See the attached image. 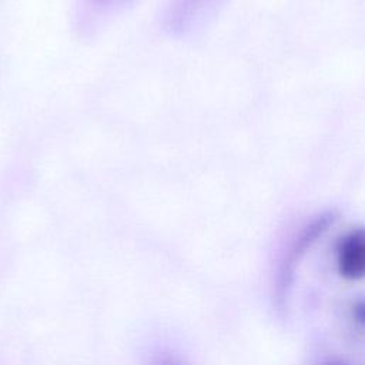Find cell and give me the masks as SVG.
<instances>
[{"label": "cell", "instance_id": "1", "mask_svg": "<svg viewBox=\"0 0 365 365\" xmlns=\"http://www.w3.org/2000/svg\"><path fill=\"white\" fill-rule=\"evenodd\" d=\"M221 0H168L164 10V27L182 37L195 31L220 4Z\"/></svg>", "mask_w": 365, "mask_h": 365}, {"label": "cell", "instance_id": "2", "mask_svg": "<svg viewBox=\"0 0 365 365\" xmlns=\"http://www.w3.org/2000/svg\"><path fill=\"white\" fill-rule=\"evenodd\" d=\"M338 269L348 279L365 277V228L354 230L339 244Z\"/></svg>", "mask_w": 365, "mask_h": 365}, {"label": "cell", "instance_id": "3", "mask_svg": "<svg viewBox=\"0 0 365 365\" xmlns=\"http://www.w3.org/2000/svg\"><path fill=\"white\" fill-rule=\"evenodd\" d=\"M133 1L134 0H86L83 4L84 11L81 14L86 30L93 21H96V19L114 14L130 6Z\"/></svg>", "mask_w": 365, "mask_h": 365}, {"label": "cell", "instance_id": "4", "mask_svg": "<svg viewBox=\"0 0 365 365\" xmlns=\"http://www.w3.org/2000/svg\"><path fill=\"white\" fill-rule=\"evenodd\" d=\"M153 365H181V364H180L178 359H175V358L167 355V356H160V358H157Z\"/></svg>", "mask_w": 365, "mask_h": 365}]
</instances>
